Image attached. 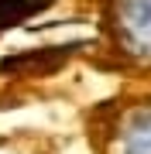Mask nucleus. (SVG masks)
Segmentation results:
<instances>
[{
	"mask_svg": "<svg viewBox=\"0 0 151 154\" xmlns=\"http://www.w3.org/2000/svg\"><path fill=\"white\" fill-rule=\"evenodd\" d=\"M110 31L124 55L151 65V0H110Z\"/></svg>",
	"mask_w": 151,
	"mask_h": 154,
	"instance_id": "obj_1",
	"label": "nucleus"
},
{
	"mask_svg": "<svg viewBox=\"0 0 151 154\" xmlns=\"http://www.w3.org/2000/svg\"><path fill=\"white\" fill-rule=\"evenodd\" d=\"M110 154H151V99L131 106L113 127Z\"/></svg>",
	"mask_w": 151,
	"mask_h": 154,
	"instance_id": "obj_2",
	"label": "nucleus"
},
{
	"mask_svg": "<svg viewBox=\"0 0 151 154\" xmlns=\"http://www.w3.org/2000/svg\"><path fill=\"white\" fill-rule=\"evenodd\" d=\"M52 4H55V0H0V31L31 21L34 14L48 11Z\"/></svg>",
	"mask_w": 151,
	"mask_h": 154,
	"instance_id": "obj_4",
	"label": "nucleus"
},
{
	"mask_svg": "<svg viewBox=\"0 0 151 154\" xmlns=\"http://www.w3.org/2000/svg\"><path fill=\"white\" fill-rule=\"evenodd\" d=\"M69 48H34V51H21V55H7L0 62L4 75H48L65 65Z\"/></svg>",
	"mask_w": 151,
	"mask_h": 154,
	"instance_id": "obj_3",
	"label": "nucleus"
}]
</instances>
